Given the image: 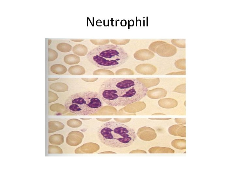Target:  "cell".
<instances>
[{"label": "cell", "mask_w": 235, "mask_h": 176, "mask_svg": "<svg viewBox=\"0 0 235 176\" xmlns=\"http://www.w3.org/2000/svg\"><path fill=\"white\" fill-rule=\"evenodd\" d=\"M148 89L143 83L134 78H110L100 86L98 93L104 103L113 107L130 105L142 100Z\"/></svg>", "instance_id": "1"}, {"label": "cell", "mask_w": 235, "mask_h": 176, "mask_svg": "<svg viewBox=\"0 0 235 176\" xmlns=\"http://www.w3.org/2000/svg\"><path fill=\"white\" fill-rule=\"evenodd\" d=\"M97 136L100 142L113 148H123L131 146L136 140L134 130L114 121L106 122L99 127Z\"/></svg>", "instance_id": "2"}, {"label": "cell", "mask_w": 235, "mask_h": 176, "mask_svg": "<svg viewBox=\"0 0 235 176\" xmlns=\"http://www.w3.org/2000/svg\"><path fill=\"white\" fill-rule=\"evenodd\" d=\"M89 61L99 69H112L124 64L129 58L123 48L114 45L99 46L90 51L87 55Z\"/></svg>", "instance_id": "3"}, {"label": "cell", "mask_w": 235, "mask_h": 176, "mask_svg": "<svg viewBox=\"0 0 235 176\" xmlns=\"http://www.w3.org/2000/svg\"><path fill=\"white\" fill-rule=\"evenodd\" d=\"M104 102L98 93L82 91L70 96L65 102L66 109L77 116H89L98 112Z\"/></svg>", "instance_id": "4"}, {"label": "cell", "mask_w": 235, "mask_h": 176, "mask_svg": "<svg viewBox=\"0 0 235 176\" xmlns=\"http://www.w3.org/2000/svg\"><path fill=\"white\" fill-rule=\"evenodd\" d=\"M177 51L175 46L166 42L157 48L155 53L161 56L170 57L175 55Z\"/></svg>", "instance_id": "5"}, {"label": "cell", "mask_w": 235, "mask_h": 176, "mask_svg": "<svg viewBox=\"0 0 235 176\" xmlns=\"http://www.w3.org/2000/svg\"><path fill=\"white\" fill-rule=\"evenodd\" d=\"M137 135L141 140L146 141H150L156 138L157 134L152 128L144 127L138 129Z\"/></svg>", "instance_id": "6"}, {"label": "cell", "mask_w": 235, "mask_h": 176, "mask_svg": "<svg viewBox=\"0 0 235 176\" xmlns=\"http://www.w3.org/2000/svg\"><path fill=\"white\" fill-rule=\"evenodd\" d=\"M168 132L170 135L173 136L186 137V127L182 124L174 125L169 128Z\"/></svg>", "instance_id": "7"}, {"label": "cell", "mask_w": 235, "mask_h": 176, "mask_svg": "<svg viewBox=\"0 0 235 176\" xmlns=\"http://www.w3.org/2000/svg\"><path fill=\"white\" fill-rule=\"evenodd\" d=\"M159 104L160 106L162 108L172 109L177 106L178 105V102L174 99L165 98L160 100L159 102Z\"/></svg>", "instance_id": "8"}, {"label": "cell", "mask_w": 235, "mask_h": 176, "mask_svg": "<svg viewBox=\"0 0 235 176\" xmlns=\"http://www.w3.org/2000/svg\"><path fill=\"white\" fill-rule=\"evenodd\" d=\"M154 55L153 53L151 52L150 50L146 49L138 50L134 54V56L135 59H137L138 57L141 56V57H140L137 59V60H148V59H149L147 56L149 57L150 59H151L153 57Z\"/></svg>", "instance_id": "9"}, {"label": "cell", "mask_w": 235, "mask_h": 176, "mask_svg": "<svg viewBox=\"0 0 235 176\" xmlns=\"http://www.w3.org/2000/svg\"><path fill=\"white\" fill-rule=\"evenodd\" d=\"M72 51L75 55L83 56L87 55L88 50L87 47L84 45L78 44L73 47Z\"/></svg>", "instance_id": "10"}, {"label": "cell", "mask_w": 235, "mask_h": 176, "mask_svg": "<svg viewBox=\"0 0 235 176\" xmlns=\"http://www.w3.org/2000/svg\"><path fill=\"white\" fill-rule=\"evenodd\" d=\"M151 154H174L175 151L173 149L167 147L155 146L151 148L148 150Z\"/></svg>", "instance_id": "11"}, {"label": "cell", "mask_w": 235, "mask_h": 176, "mask_svg": "<svg viewBox=\"0 0 235 176\" xmlns=\"http://www.w3.org/2000/svg\"><path fill=\"white\" fill-rule=\"evenodd\" d=\"M49 88L51 90L57 92H65L69 90L68 86L63 83H53L50 85Z\"/></svg>", "instance_id": "12"}, {"label": "cell", "mask_w": 235, "mask_h": 176, "mask_svg": "<svg viewBox=\"0 0 235 176\" xmlns=\"http://www.w3.org/2000/svg\"><path fill=\"white\" fill-rule=\"evenodd\" d=\"M64 61L69 65H75L80 62V57L75 54H69L64 57Z\"/></svg>", "instance_id": "13"}, {"label": "cell", "mask_w": 235, "mask_h": 176, "mask_svg": "<svg viewBox=\"0 0 235 176\" xmlns=\"http://www.w3.org/2000/svg\"><path fill=\"white\" fill-rule=\"evenodd\" d=\"M50 70L54 74L57 75H63L67 71L66 67L60 64H55L51 66Z\"/></svg>", "instance_id": "14"}, {"label": "cell", "mask_w": 235, "mask_h": 176, "mask_svg": "<svg viewBox=\"0 0 235 176\" xmlns=\"http://www.w3.org/2000/svg\"><path fill=\"white\" fill-rule=\"evenodd\" d=\"M68 72L73 75H81L85 74L86 70L84 67L80 65H75L70 67Z\"/></svg>", "instance_id": "15"}, {"label": "cell", "mask_w": 235, "mask_h": 176, "mask_svg": "<svg viewBox=\"0 0 235 176\" xmlns=\"http://www.w3.org/2000/svg\"><path fill=\"white\" fill-rule=\"evenodd\" d=\"M171 144L172 146L177 149L183 150L186 149V140L185 139H175L172 141Z\"/></svg>", "instance_id": "16"}, {"label": "cell", "mask_w": 235, "mask_h": 176, "mask_svg": "<svg viewBox=\"0 0 235 176\" xmlns=\"http://www.w3.org/2000/svg\"><path fill=\"white\" fill-rule=\"evenodd\" d=\"M57 49L60 52L66 53L69 52L72 50L73 47L69 43H63L57 44Z\"/></svg>", "instance_id": "17"}, {"label": "cell", "mask_w": 235, "mask_h": 176, "mask_svg": "<svg viewBox=\"0 0 235 176\" xmlns=\"http://www.w3.org/2000/svg\"><path fill=\"white\" fill-rule=\"evenodd\" d=\"M94 75H114V73L110 70L100 69L95 70L93 72Z\"/></svg>", "instance_id": "18"}, {"label": "cell", "mask_w": 235, "mask_h": 176, "mask_svg": "<svg viewBox=\"0 0 235 176\" xmlns=\"http://www.w3.org/2000/svg\"><path fill=\"white\" fill-rule=\"evenodd\" d=\"M48 62H51L56 60L58 57V54L55 50L48 49Z\"/></svg>", "instance_id": "19"}, {"label": "cell", "mask_w": 235, "mask_h": 176, "mask_svg": "<svg viewBox=\"0 0 235 176\" xmlns=\"http://www.w3.org/2000/svg\"><path fill=\"white\" fill-rule=\"evenodd\" d=\"M176 68L182 70H186V59H179L176 61L175 63Z\"/></svg>", "instance_id": "20"}, {"label": "cell", "mask_w": 235, "mask_h": 176, "mask_svg": "<svg viewBox=\"0 0 235 176\" xmlns=\"http://www.w3.org/2000/svg\"><path fill=\"white\" fill-rule=\"evenodd\" d=\"M171 41L172 44L175 46L181 49H185L186 47L185 39H173Z\"/></svg>", "instance_id": "21"}, {"label": "cell", "mask_w": 235, "mask_h": 176, "mask_svg": "<svg viewBox=\"0 0 235 176\" xmlns=\"http://www.w3.org/2000/svg\"><path fill=\"white\" fill-rule=\"evenodd\" d=\"M90 41L93 44L99 46L107 45L110 41L109 40H91Z\"/></svg>", "instance_id": "22"}, {"label": "cell", "mask_w": 235, "mask_h": 176, "mask_svg": "<svg viewBox=\"0 0 235 176\" xmlns=\"http://www.w3.org/2000/svg\"><path fill=\"white\" fill-rule=\"evenodd\" d=\"M110 42L116 46H123L130 42V40H111Z\"/></svg>", "instance_id": "23"}, {"label": "cell", "mask_w": 235, "mask_h": 176, "mask_svg": "<svg viewBox=\"0 0 235 176\" xmlns=\"http://www.w3.org/2000/svg\"><path fill=\"white\" fill-rule=\"evenodd\" d=\"M165 41H156L155 42L153 43L150 45L149 47V49L153 51L154 53H155L157 48L160 45L165 43Z\"/></svg>", "instance_id": "24"}, {"label": "cell", "mask_w": 235, "mask_h": 176, "mask_svg": "<svg viewBox=\"0 0 235 176\" xmlns=\"http://www.w3.org/2000/svg\"><path fill=\"white\" fill-rule=\"evenodd\" d=\"M186 83L177 86L174 91L178 92L179 93L186 94Z\"/></svg>", "instance_id": "25"}, {"label": "cell", "mask_w": 235, "mask_h": 176, "mask_svg": "<svg viewBox=\"0 0 235 176\" xmlns=\"http://www.w3.org/2000/svg\"><path fill=\"white\" fill-rule=\"evenodd\" d=\"M59 97L57 95L51 91H49V103L57 101Z\"/></svg>", "instance_id": "26"}, {"label": "cell", "mask_w": 235, "mask_h": 176, "mask_svg": "<svg viewBox=\"0 0 235 176\" xmlns=\"http://www.w3.org/2000/svg\"><path fill=\"white\" fill-rule=\"evenodd\" d=\"M131 71L130 70L127 69H122L116 72L115 74L117 75H124L128 74V72H130Z\"/></svg>", "instance_id": "27"}, {"label": "cell", "mask_w": 235, "mask_h": 176, "mask_svg": "<svg viewBox=\"0 0 235 176\" xmlns=\"http://www.w3.org/2000/svg\"><path fill=\"white\" fill-rule=\"evenodd\" d=\"M175 120L177 124H182L185 125L186 124V118H175Z\"/></svg>", "instance_id": "28"}, {"label": "cell", "mask_w": 235, "mask_h": 176, "mask_svg": "<svg viewBox=\"0 0 235 176\" xmlns=\"http://www.w3.org/2000/svg\"><path fill=\"white\" fill-rule=\"evenodd\" d=\"M82 80L85 82L91 83L95 82L97 81L98 79V78H81Z\"/></svg>", "instance_id": "29"}, {"label": "cell", "mask_w": 235, "mask_h": 176, "mask_svg": "<svg viewBox=\"0 0 235 176\" xmlns=\"http://www.w3.org/2000/svg\"><path fill=\"white\" fill-rule=\"evenodd\" d=\"M167 75H186V70H183V71L177 72H173L170 73H169Z\"/></svg>", "instance_id": "30"}, {"label": "cell", "mask_w": 235, "mask_h": 176, "mask_svg": "<svg viewBox=\"0 0 235 176\" xmlns=\"http://www.w3.org/2000/svg\"><path fill=\"white\" fill-rule=\"evenodd\" d=\"M130 153L131 154H146L147 152L144 150L140 149H137L133 150L130 152Z\"/></svg>", "instance_id": "31"}, {"label": "cell", "mask_w": 235, "mask_h": 176, "mask_svg": "<svg viewBox=\"0 0 235 176\" xmlns=\"http://www.w3.org/2000/svg\"><path fill=\"white\" fill-rule=\"evenodd\" d=\"M148 119L152 120H167L171 119L172 118H149Z\"/></svg>", "instance_id": "32"}, {"label": "cell", "mask_w": 235, "mask_h": 176, "mask_svg": "<svg viewBox=\"0 0 235 176\" xmlns=\"http://www.w3.org/2000/svg\"><path fill=\"white\" fill-rule=\"evenodd\" d=\"M59 79L58 78H49L48 80L49 81L52 82L57 80Z\"/></svg>", "instance_id": "33"}, {"label": "cell", "mask_w": 235, "mask_h": 176, "mask_svg": "<svg viewBox=\"0 0 235 176\" xmlns=\"http://www.w3.org/2000/svg\"><path fill=\"white\" fill-rule=\"evenodd\" d=\"M71 40V41H73V42L78 43V42H82V41H84V40H81V39H79V40Z\"/></svg>", "instance_id": "34"}, {"label": "cell", "mask_w": 235, "mask_h": 176, "mask_svg": "<svg viewBox=\"0 0 235 176\" xmlns=\"http://www.w3.org/2000/svg\"><path fill=\"white\" fill-rule=\"evenodd\" d=\"M52 40L50 39H49L48 40V45L49 46L51 44V43H52Z\"/></svg>", "instance_id": "35"}, {"label": "cell", "mask_w": 235, "mask_h": 176, "mask_svg": "<svg viewBox=\"0 0 235 176\" xmlns=\"http://www.w3.org/2000/svg\"><path fill=\"white\" fill-rule=\"evenodd\" d=\"M184 105H185V106H186V101H185V102Z\"/></svg>", "instance_id": "36"}]
</instances>
